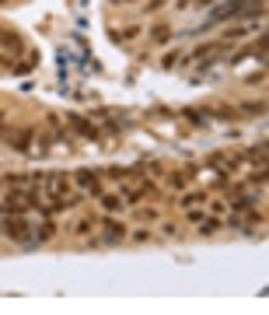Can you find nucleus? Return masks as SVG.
I'll return each mask as SVG.
<instances>
[{
	"label": "nucleus",
	"instance_id": "f257e3e1",
	"mask_svg": "<svg viewBox=\"0 0 269 315\" xmlns=\"http://www.w3.org/2000/svg\"><path fill=\"white\" fill-rule=\"evenodd\" d=\"M4 235L25 242V238H28V221H25V217H7V221H4Z\"/></svg>",
	"mask_w": 269,
	"mask_h": 315
},
{
	"label": "nucleus",
	"instance_id": "f03ea898",
	"mask_svg": "<svg viewBox=\"0 0 269 315\" xmlns=\"http://www.w3.org/2000/svg\"><path fill=\"white\" fill-rule=\"evenodd\" d=\"M241 7H245V0H227V4H220V7H213L210 21H224V18H234V14H241Z\"/></svg>",
	"mask_w": 269,
	"mask_h": 315
},
{
	"label": "nucleus",
	"instance_id": "7ed1b4c3",
	"mask_svg": "<svg viewBox=\"0 0 269 315\" xmlns=\"http://www.w3.org/2000/svg\"><path fill=\"white\" fill-rule=\"evenodd\" d=\"M32 137H35V130H28V126H25V130H18L14 137H7V140H11V147H14V151H21V154H25V151L32 147Z\"/></svg>",
	"mask_w": 269,
	"mask_h": 315
},
{
	"label": "nucleus",
	"instance_id": "20e7f679",
	"mask_svg": "<svg viewBox=\"0 0 269 315\" xmlns=\"http://www.w3.org/2000/svg\"><path fill=\"white\" fill-rule=\"evenodd\" d=\"M122 235H126V228H122V224H115V221H105V238H101L105 245H115V242H119Z\"/></svg>",
	"mask_w": 269,
	"mask_h": 315
},
{
	"label": "nucleus",
	"instance_id": "39448f33",
	"mask_svg": "<svg viewBox=\"0 0 269 315\" xmlns=\"http://www.w3.org/2000/svg\"><path fill=\"white\" fill-rule=\"evenodd\" d=\"M0 46H4L7 53H21V39L14 32H7V28H0Z\"/></svg>",
	"mask_w": 269,
	"mask_h": 315
},
{
	"label": "nucleus",
	"instance_id": "423d86ee",
	"mask_svg": "<svg viewBox=\"0 0 269 315\" xmlns=\"http://www.w3.org/2000/svg\"><path fill=\"white\" fill-rule=\"evenodd\" d=\"M70 126H74V130L80 133V137H88V140H95V137H98V130L91 126V123H84L80 116H70Z\"/></svg>",
	"mask_w": 269,
	"mask_h": 315
},
{
	"label": "nucleus",
	"instance_id": "0eeeda50",
	"mask_svg": "<svg viewBox=\"0 0 269 315\" xmlns=\"http://www.w3.org/2000/svg\"><path fill=\"white\" fill-rule=\"evenodd\" d=\"M77 186H80V189H91V193H98V196H101V189H98V179L91 175V172H77Z\"/></svg>",
	"mask_w": 269,
	"mask_h": 315
},
{
	"label": "nucleus",
	"instance_id": "6e6552de",
	"mask_svg": "<svg viewBox=\"0 0 269 315\" xmlns=\"http://www.w3.org/2000/svg\"><path fill=\"white\" fill-rule=\"evenodd\" d=\"M46 238H53V221H42V228H38L35 235H32V242L38 245V242H46Z\"/></svg>",
	"mask_w": 269,
	"mask_h": 315
},
{
	"label": "nucleus",
	"instance_id": "1a4fd4ad",
	"mask_svg": "<svg viewBox=\"0 0 269 315\" xmlns=\"http://www.w3.org/2000/svg\"><path fill=\"white\" fill-rule=\"evenodd\" d=\"M119 203H122L119 196H112V193H101V207H105V210H119Z\"/></svg>",
	"mask_w": 269,
	"mask_h": 315
},
{
	"label": "nucleus",
	"instance_id": "9d476101",
	"mask_svg": "<svg viewBox=\"0 0 269 315\" xmlns=\"http://www.w3.org/2000/svg\"><path fill=\"white\" fill-rule=\"evenodd\" d=\"M217 228H220V221H217V217H203V221H199V231H206V235L217 231Z\"/></svg>",
	"mask_w": 269,
	"mask_h": 315
},
{
	"label": "nucleus",
	"instance_id": "9b49d317",
	"mask_svg": "<svg viewBox=\"0 0 269 315\" xmlns=\"http://www.w3.org/2000/svg\"><path fill=\"white\" fill-rule=\"evenodd\" d=\"M154 39H157V42H168V39H172L168 25H157V28H154Z\"/></svg>",
	"mask_w": 269,
	"mask_h": 315
},
{
	"label": "nucleus",
	"instance_id": "f8f14e48",
	"mask_svg": "<svg viewBox=\"0 0 269 315\" xmlns=\"http://www.w3.org/2000/svg\"><path fill=\"white\" fill-rule=\"evenodd\" d=\"M245 32H249V28H227V32H224V39H241V35H245Z\"/></svg>",
	"mask_w": 269,
	"mask_h": 315
},
{
	"label": "nucleus",
	"instance_id": "ddd939ff",
	"mask_svg": "<svg viewBox=\"0 0 269 315\" xmlns=\"http://www.w3.org/2000/svg\"><path fill=\"white\" fill-rule=\"evenodd\" d=\"M203 193H189V196H182V207H192V203H199Z\"/></svg>",
	"mask_w": 269,
	"mask_h": 315
},
{
	"label": "nucleus",
	"instance_id": "4468645a",
	"mask_svg": "<svg viewBox=\"0 0 269 315\" xmlns=\"http://www.w3.org/2000/svg\"><path fill=\"white\" fill-rule=\"evenodd\" d=\"M140 28H122V32H115V39H133Z\"/></svg>",
	"mask_w": 269,
	"mask_h": 315
},
{
	"label": "nucleus",
	"instance_id": "2eb2a0df",
	"mask_svg": "<svg viewBox=\"0 0 269 315\" xmlns=\"http://www.w3.org/2000/svg\"><path fill=\"white\" fill-rule=\"evenodd\" d=\"M0 137H4V112H0Z\"/></svg>",
	"mask_w": 269,
	"mask_h": 315
},
{
	"label": "nucleus",
	"instance_id": "dca6fc26",
	"mask_svg": "<svg viewBox=\"0 0 269 315\" xmlns=\"http://www.w3.org/2000/svg\"><path fill=\"white\" fill-rule=\"evenodd\" d=\"M0 4H7V0H0Z\"/></svg>",
	"mask_w": 269,
	"mask_h": 315
}]
</instances>
